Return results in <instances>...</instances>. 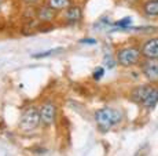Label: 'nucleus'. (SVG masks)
I'll return each mask as SVG.
<instances>
[{
    "label": "nucleus",
    "instance_id": "nucleus-12",
    "mask_svg": "<svg viewBox=\"0 0 158 156\" xmlns=\"http://www.w3.org/2000/svg\"><path fill=\"white\" fill-rule=\"evenodd\" d=\"M63 51L62 47H56V48H52V50H47V51H43V53H37V54H33L32 58H45V57H50V56H55V54Z\"/></svg>",
    "mask_w": 158,
    "mask_h": 156
},
{
    "label": "nucleus",
    "instance_id": "nucleus-18",
    "mask_svg": "<svg viewBox=\"0 0 158 156\" xmlns=\"http://www.w3.org/2000/svg\"><path fill=\"white\" fill-rule=\"evenodd\" d=\"M2 2H3V0H0V3H2Z\"/></svg>",
    "mask_w": 158,
    "mask_h": 156
},
{
    "label": "nucleus",
    "instance_id": "nucleus-11",
    "mask_svg": "<svg viewBox=\"0 0 158 156\" xmlns=\"http://www.w3.org/2000/svg\"><path fill=\"white\" fill-rule=\"evenodd\" d=\"M70 0H47V6L51 7L52 10L59 11V10H66L70 6Z\"/></svg>",
    "mask_w": 158,
    "mask_h": 156
},
{
    "label": "nucleus",
    "instance_id": "nucleus-4",
    "mask_svg": "<svg viewBox=\"0 0 158 156\" xmlns=\"http://www.w3.org/2000/svg\"><path fill=\"white\" fill-rule=\"evenodd\" d=\"M140 50L136 47H125L121 48V50L117 51V62L120 64L121 66H125V68H129V66H133L139 62L140 60Z\"/></svg>",
    "mask_w": 158,
    "mask_h": 156
},
{
    "label": "nucleus",
    "instance_id": "nucleus-10",
    "mask_svg": "<svg viewBox=\"0 0 158 156\" xmlns=\"http://www.w3.org/2000/svg\"><path fill=\"white\" fill-rule=\"evenodd\" d=\"M143 10L148 17H158V0H147L143 6Z\"/></svg>",
    "mask_w": 158,
    "mask_h": 156
},
{
    "label": "nucleus",
    "instance_id": "nucleus-7",
    "mask_svg": "<svg viewBox=\"0 0 158 156\" xmlns=\"http://www.w3.org/2000/svg\"><path fill=\"white\" fill-rule=\"evenodd\" d=\"M142 56L146 60H158V38H151L142 47Z\"/></svg>",
    "mask_w": 158,
    "mask_h": 156
},
{
    "label": "nucleus",
    "instance_id": "nucleus-15",
    "mask_svg": "<svg viewBox=\"0 0 158 156\" xmlns=\"http://www.w3.org/2000/svg\"><path fill=\"white\" fill-rule=\"evenodd\" d=\"M80 43H83V44H96V39H91V38H88V39H81Z\"/></svg>",
    "mask_w": 158,
    "mask_h": 156
},
{
    "label": "nucleus",
    "instance_id": "nucleus-13",
    "mask_svg": "<svg viewBox=\"0 0 158 156\" xmlns=\"http://www.w3.org/2000/svg\"><path fill=\"white\" fill-rule=\"evenodd\" d=\"M132 24V18L131 17H125L123 18V20H118L114 22V26H118V28L121 29H128V26Z\"/></svg>",
    "mask_w": 158,
    "mask_h": 156
},
{
    "label": "nucleus",
    "instance_id": "nucleus-9",
    "mask_svg": "<svg viewBox=\"0 0 158 156\" xmlns=\"http://www.w3.org/2000/svg\"><path fill=\"white\" fill-rule=\"evenodd\" d=\"M55 15H56V11L52 10L51 7H48L47 4L37 10V18L40 21H45V22H47V21H52L54 18H55Z\"/></svg>",
    "mask_w": 158,
    "mask_h": 156
},
{
    "label": "nucleus",
    "instance_id": "nucleus-8",
    "mask_svg": "<svg viewBox=\"0 0 158 156\" xmlns=\"http://www.w3.org/2000/svg\"><path fill=\"white\" fill-rule=\"evenodd\" d=\"M83 17V13H81V8L77 7V6H69L68 10H66L65 18L68 22H78Z\"/></svg>",
    "mask_w": 158,
    "mask_h": 156
},
{
    "label": "nucleus",
    "instance_id": "nucleus-1",
    "mask_svg": "<svg viewBox=\"0 0 158 156\" xmlns=\"http://www.w3.org/2000/svg\"><path fill=\"white\" fill-rule=\"evenodd\" d=\"M131 97L136 104L147 109H153L158 104V90L151 86H138L132 90Z\"/></svg>",
    "mask_w": 158,
    "mask_h": 156
},
{
    "label": "nucleus",
    "instance_id": "nucleus-5",
    "mask_svg": "<svg viewBox=\"0 0 158 156\" xmlns=\"http://www.w3.org/2000/svg\"><path fill=\"white\" fill-rule=\"evenodd\" d=\"M39 114H40V123L44 126H51L56 118V106L52 102H44L39 108Z\"/></svg>",
    "mask_w": 158,
    "mask_h": 156
},
{
    "label": "nucleus",
    "instance_id": "nucleus-6",
    "mask_svg": "<svg viewBox=\"0 0 158 156\" xmlns=\"http://www.w3.org/2000/svg\"><path fill=\"white\" fill-rule=\"evenodd\" d=\"M142 73L150 83H158V60H147L142 65Z\"/></svg>",
    "mask_w": 158,
    "mask_h": 156
},
{
    "label": "nucleus",
    "instance_id": "nucleus-3",
    "mask_svg": "<svg viewBox=\"0 0 158 156\" xmlns=\"http://www.w3.org/2000/svg\"><path fill=\"white\" fill-rule=\"evenodd\" d=\"M19 128L22 131H33L40 126V114L39 108L36 106H28L22 112L19 118Z\"/></svg>",
    "mask_w": 158,
    "mask_h": 156
},
{
    "label": "nucleus",
    "instance_id": "nucleus-14",
    "mask_svg": "<svg viewBox=\"0 0 158 156\" xmlns=\"http://www.w3.org/2000/svg\"><path fill=\"white\" fill-rule=\"evenodd\" d=\"M103 75H105V69L103 68H96L95 71H94V73H92V78L95 79V80H101Z\"/></svg>",
    "mask_w": 158,
    "mask_h": 156
},
{
    "label": "nucleus",
    "instance_id": "nucleus-16",
    "mask_svg": "<svg viewBox=\"0 0 158 156\" xmlns=\"http://www.w3.org/2000/svg\"><path fill=\"white\" fill-rule=\"evenodd\" d=\"M25 4H28V6H35V4H37L40 0H22Z\"/></svg>",
    "mask_w": 158,
    "mask_h": 156
},
{
    "label": "nucleus",
    "instance_id": "nucleus-2",
    "mask_svg": "<svg viewBox=\"0 0 158 156\" xmlns=\"http://www.w3.org/2000/svg\"><path fill=\"white\" fill-rule=\"evenodd\" d=\"M121 119H123V114L114 108H102L95 112V122L99 130L102 131L110 130L117 123H120Z\"/></svg>",
    "mask_w": 158,
    "mask_h": 156
},
{
    "label": "nucleus",
    "instance_id": "nucleus-17",
    "mask_svg": "<svg viewBox=\"0 0 158 156\" xmlns=\"http://www.w3.org/2000/svg\"><path fill=\"white\" fill-rule=\"evenodd\" d=\"M127 2H129V3H132V2H136V0H127Z\"/></svg>",
    "mask_w": 158,
    "mask_h": 156
}]
</instances>
